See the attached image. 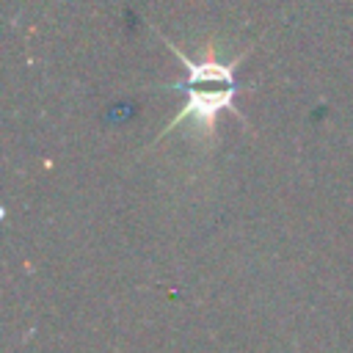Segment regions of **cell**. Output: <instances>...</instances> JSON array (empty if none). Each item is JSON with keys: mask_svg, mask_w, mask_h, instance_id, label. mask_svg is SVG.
<instances>
[{"mask_svg": "<svg viewBox=\"0 0 353 353\" xmlns=\"http://www.w3.org/2000/svg\"><path fill=\"white\" fill-rule=\"evenodd\" d=\"M152 30L163 39V44L174 52V58L188 69V80H185V83L163 85V88H171V91L182 88V91L188 94V99H185L182 110L165 124V130L160 132V138L168 135L176 124L193 121V127L201 130V135H204L207 141H212V138H215L218 116H221L223 110H229V113H234L240 121H245L243 110H237V105H234V97H237V77H234V72H237V66L245 61V55L251 52V47H248L245 52L234 55L232 61H221L218 52H215V47L207 44L204 55L190 58V55H185L165 33H160L157 28H152Z\"/></svg>", "mask_w": 353, "mask_h": 353, "instance_id": "6da1fadb", "label": "cell"}]
</instances>
